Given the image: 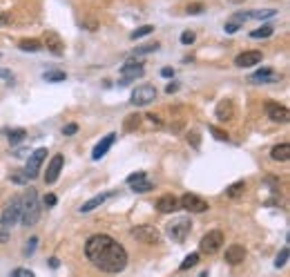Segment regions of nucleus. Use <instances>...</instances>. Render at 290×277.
<instances>
[{
	"label": "nucleus",
	"mask_w": 290,
	"mask_h": 277,
	"mask_svg": "<svg viewBox=\"0 0 290 277\" xmlns=\"http://www.w3.org/2000/svg\"><path fill=\"white\" fill-rule=\"evenodd\" d=\"M85 257L92 262L94 268L109 275L121 273L127 266V250L109 235L89 237L87 244H85Z\"/></svg>",
	"instance_id": "f257e3e1"
},
{
	"label": "nucleus",
	"mask_w": 290,
	"mask_h": 277,
	"mask_svg": "<svg viewBox=\"0 0 290 277\" xmlns=\"http://www.w3.org/2000/svg\"><path fill=\"white\" fill-rule=\"evenodd\" d=\"M38 219H40V204H38V192L34 188H29L22 197V214L20 222L25 226H36Z\"/></svg>",
	"instance_id": "f03ea898"
},
{
	"label": "nucleus",
	"mask_w": 290,
	"mask_h": 277,
	"mask_svg": "<svg viewBox=\"0 0 290 277\" xmlns=\"http://www.w3.org/2000/svg\"><path fill=\"white\" fill-rule=\"evenodd\" d=\"M20 214H22V197H13L11 202L7 204V208L2 210V217H0V226L4 228V230H9V228H13L18 222H20Z\"/></svg>",
	"instance_id": "7ed1b4c3"
},
{
	"label": "nucleus",
	"mask_w": 290,
	"mask_h": 277,
	"mask_svg": "<svg viewBox=\"0 0 290 277\" xmlns=\"http://www.w3.org/2000/svg\"><path fill=\"white\" fill-rule=\"evenodd\" d=\"M190 228H192L190 217H177V219H172V222L165 226V235H168L172 242L181 244V242H185V237L190 235Z\"/></svg>",
	"instance_id": "20e7f679"
},
{
	"label": "nucleus",
	"mask_w": 290,
	"mask_h": 277,
	"mask_svg": "<svg viewBox=\"0 0 290 277\" xmlns=\"http://www.w3.org/2000/svg\"><path fill=\"white\" fill-rule=\"evenodd\" d=\"M130 235L134 237L136 242L147 244V246H154V244L161 242V232L156 230L154 226H134V228L130 230Z\"/></svg>",
	"instance_id": "39448f33"
},
{
	"label": "nucleus",
	"mask_w": 290,
	"mask_h": 277,
	"mask_svg": "<svg viewBox=\"0 0 290 277\" xmlns=\"http://www.w3.org/2000/svg\"><path fill=\"white\" fill-rule=\"evenodd\" d=\"M145 74V68H143V63L141 60H127L125 65L121 68V88H125V85H130L132 80H136V78H141V76Z\"/></svg>",
	"instance_id": "423d86ee"
},
{
	"label": "nucleus",
	"mask_w": 290,
	"mask_h": 277,
	"mask_svg": "<svg viewBox=\"0 0 290 277\" xmlns=\"http://www.w3.org/2000/svg\"><path fill=\"white\" fill-rule=\"evenodd\" d=\"M221 244H223V232L221 230H210L208 235H203L199 248H201V252H206V255H215L219 248H221Z\"/></svg>",
	"instance_id": "0eeeda50"
},
{
	"label": "nucleus",
	"mask_w": 290,
	"mask_h": 277,
	"mask_svg": "<svg viewBox=\"0 0 290 277\" xmlns=\"http://www.w3.org/2000/svg\"><path fill=\"white\" fill-rule=\"evenodd\" d=\"M156 98V90L152 88V85H141V88H136L134 92H132V105H136V108H145V105H150L152 101Z\"/></svg>",
	"instance_id": "6e6552de"
},
{
	"label": "nucleus",
	"mask_w": 290,
	"mask_h": 277,
	"mask_svg": "<svg viewBox=\"0 0 290 277\" xmlns=\"http://www.w3.org/2000/svg\"><path fill=\"white\" fill-rule=\"evenodd\" d=\"M179 208H185L188 212H194V214H199V212H206L208 208V202H203L201 197H197V194H183L181 199H179Z\"/></svg>",
	"instance_id": "1a4fd4ad"
},
{
	"label": "nucleus",
	"mask_w": 290,
	"mask_h": 277,
	"mask_svg": "<svg viewBox=\"0 0 290 277\" xmlns=\"http://www.w3.org/2000/svg\"><path fill=\"white\" fill-rule=\"evenodd\" d=\"M45 159H47V148H38L34 154H29V161H27V168H25L27 179H36L38 172H40L42 161H45Z\"/></svg>",
	"instance_id": "9d476101"
},
{
	"label": "nucleus",
	"mask_w": 290,
	"mask_h": 277,
	"mask_svg": "<svg viewBox=\"0 0 290 277\" xmlns=\"http://www.w3.org/2000/svg\"><path fill=\"white\" fill-rule=\"evenodd\" d=\"M248 80L255 85H273V83H279L282 76H279V72H275L270 68H261V70H257L255 74H250Z\"/></svg>",
	"instance_id": "9b49d317"
},
{
	"label": "nucleus",
	"mask_w": 290,
	"mask_h": 277,
	"mask_svg": "<svg viewBox=\"0 0 290 277\" xmlns=\"http://www.w3.org/2000/svg\"><path fill=\"white\" fill-rule=\"evenodd\" d=\"M42 45L47 47V52H51L54 56H63L65 54V42L56 32H45L42 36Z\"/></svg>",
	"instance_id": "f8f14e48"
},
{
	"label": "nucleus",
	"mask_w": 290,
	"mask_h": 277,
	"mask_svg": "<svg viewBox=\"0 0 290 277\" xmlns=\"http://www.w3.org/2000/svg\"><path fill=\"white\" fill-rule=\"evenodd\" d=\"M63 166H65L63 154H56L54 159H51V164L47 166V172H45V184H47V186H54L56 181H58V176H60V170H63Z\"/></svg>",
	"instance_id": "ddd939ff"
},
{
	"label": "nucleus",
	"mask_w": 290,
	"mask_h": 277,
	"mask_svg": "<svg viewBox=\"0 0 290 277\" xmlns=\"http://www.w3.org/2000/svg\"><path fill=\"white\" fill-rule=\"evenodd\" d=\"M266 114H268V118H270V121H275V123H288V118H290L288 110L284 108V105L273 103V101L266 103Z\"/></svg>",
	"instance_id": "4468645a"
},
{
	"label": "nucleus",
	"mask_w": 290,
	"mask_h": 277,
	"mask_svg": "<svg viewBox=\"0 0 290 277\" xmlns=\"http://www.w3.org/2000/svg\"><path fill=\"white\" fill-rule=\"evenodd\" d=\"M261 58H264V56H261V52H244V54H239L235 58V65L237 68H253V65H259L261 63Z\"/></svg>",
	"instance_id": "2eb2a0df"
},
{
	"label": "nucleus",
	"mask_w": 290,
	"mask_h": 277,
	"mask_svg": "<svg viewBox=\"0 0 290 277\" xmlns=\"http://www.w3.org/2000/svg\"><path fill=\"white\" fill-rule=\"evenodd\" d=\"M246 260V248L241 244H232V246L226 248V262L230 266H237Z\"/></svg>",
	"instance_id": "dca6fc26"
},
{
	"label": "nucleus",
	"mask_w": 290,
	"mask_h": 277,
	"mask_svg": "<svg viewBox=\"0 0 290 277\" xmlns=\"http://www.w3.org/2000/svg\"><path fill=\"white\" fill-rule=\"evenodd\" d=\"M215 114H217L219 121H223V123H226V121H232V118H235V105H232L230 98H223V101L217 103Z\"/></svg>",
	"instance_id": "f3484780"
},
{
	"label": "nucleus",
	"mask_w": 290,
	"mask_h": 277,
	"mask_svg": "<svg viewBox=\"0 0 290 277\" xmlns=\"http://www.w3.org/2000/svg\"><path fill=\"white\" fill-rule=\"evenodd\" d=\"M114 141H116V134H114V132H112V134H107V136H103V141L98 143L96 148H94L92 159H94V161H101L103 156H105L107 152H109V148L114 146Z\"/></svg>",
	"instance_id": "a211bd4d"
},
{
	"label": "nucleus",
	"mask_w": 290,
	"mask_h": 277,
	"mask_svg": "<svg viewBox=\"0 0 290 277\" xmlns=\"http://www.w3.org/2000/svg\"><path fill=\"white\" fill-rule=\"evenodd\" d=\"M112 197V192H101V194H96V197H92L89 202H85L83 206H80V214H87V212H92V210H96V208H101L103 204L107 202V199Z\"/></svg>",
	"instance_id": "6ab92c4d"
},
{
	"label": "nucleus",
	"mask_w": 290,
	"mask_h": 277,
	"mask_svg": "<svg viewBox=\"0 0 290 277\" xmlns=\"http://www.w3.org/2000/svg\"><path fill=\"white\" fill-rule=\"evenodd\" d=\"M156 208L161 210V212H174V210H179V199L174 197V194H163V197L156 202Z\"/></svg>",
	"instance_id": "aec40b11"
},
{
	"label": "nucleus",
	"mask_w": 290,
	"mask_h": 277,
	"mask_svg": "<svg viewBox=\"0 0 290 277\" xmlns=\"http://www.w3.org/2000/svg\"><path fill=\"white\" fill-rule=\"evenodd\" d=\"M270 159L279 161V164L288 161L290 159V146H288V143H279V146H275L273 150H270Z\"/></svg>",
	"instance_id": "412c9836"
},
{
	"label": "nucleus",
	"mask_w": 290,
	"mask_h": 277,
	"mask_svg": "<svg viewBox=\"0 0 290 277\" xmlns=\"http://www.w3.org/2000/svg\"><path fill=\"white\" fill-rule=\"evenodd\" d=\"M42 78H45L47 83H63V80L67 78V74L60 70H47L45 74H42Z\"/></svg>",
	"instance_id": "4be33fe9"
},
{
	"label": "nucleus",
	"mask_w": 290,
	"mask_h": 277,
	"mask_svg": "<svg viewBox=\"0 0 290 277\" xmlns=\"http://www.w3.org/2000/svg\"><path fill=\"white\" fill-rule=\"evenodd\" d=\"M20 50L22 52H40L42 50V42L40 40H34V38H25V40H20Z\"/></svg>",
	"instance_id": "5701e85b"
},
{
	"label": "nucleus",
	"mask_w": 290,
	"mask_h": 277,
	"mask_svg": "<svg viewBox=\"0 0 290 277\" xmlns=\"http://www.w3.org/2000/svg\"><path fill=\"white\" fill-rule=\"evenodd\" d=\"M273 34H275V27L273 25H261L259 30L250 32V38H255V40H257V38H270Z\"/></svg>",
	"instance_id": "b1692460"
},
{
	"label": "nucleus",
	"mask_w": 290,
	"mask_h": 277,
	"mask_svg": "<svg viewBox=\"0 0 290 277\" xmlns=\"http://www.w3.org/2000/svg\"><path fill=\"white\" fill-rule=\"evenodd\" d=\"M139 126H141V116H139V114H130V116H125L123 130H125V132H134Z\"/></svg>",
	"instance_id": "393cba45"
},
{
	"label": "nucleus",
	"mask_w": 290,
	"mask_h": 277,
	"mask_svg": "<svg viewBox=\"0 0 290 277\" xmlns=\"http://www.w3.org/2000/svg\"><path fill=\"white\" fill-rule=\"evenodd\" d=\"M244 190H246V184H244V181H237V184H232L230 188L226 190V194L230 199H239L241 194H244Z\"/></svg>",
	"instance_id": "a878e982"
},
{
	"label": "nucleus",
	"mask_w": 290,
	"mask_h": 277,
	"mask_svg": "<svg viewBox=\"0 0 290 277\" xmlns=\"http://www.w3.org/2000/svg\"><path fill=\"white\" fill-rule=\"evenodd\" d=\"M25 136H27V132L22 130V128H18V130H11L7 134V138H9V143H11V146H18V143H22V141H25Z\"/></svg>",
	"instance_id": "bb28decb"
},
{
	"label": "nucleus",
	"mask_w": 290,
	"mask_h": 277,
	"mask_svg": "<svg viewBox=\"0 0 290 277\" xmlns=\"http://www.w3.org/2000/svg\"><path fill=\"white\" fill-rule=\"evenodd\" d=\"M159 42H147V45L143 47H136V52H134V56H145V54H154V52H159Z\"/></svg>",
	"instance_id": "cd10ccee"
},
{
	"label": "nucleus",
	"mask_w": 290,
	"mask_h": 277,
	"mask_svg": "<svg viewBox=\"0 0 290 277\" xmlns=\"http://www.w3.org/2000/svg\"><path fill=\"white\" fill-rule=\"evenodd\" d=\"M150 190H154V186L150 184V181H139V184H132V192H136V194H145V192H150Z\"/></svg>",
	"instance_id": "c85d7f7f"
},
{
	"label": "nucleus",
	"mask_w": 290,
	"mask_h": 277,
	"mask_svg": "<svg viewBox=\"0 0 290 277\" xmlns=\"http://www.w3.org/2000/svg\"><path fill=\"white\" fill-rule=\"evenodd\" d=\"M150 34H154V25H143V27H139L136 32H132V40H139V38H143V36H150Z\"/></svg>",
	"instance_id": "c756f323"
},
{
	"label": "nucleus",
	"mask_w": 290,
	"mask_h": 277,
	"mask_svg": "<svg viewBox=\"0 0 290 277\" xmlns=\"http://www.w3.org/2000/svg\"><path fill=\"white\" fill-rule=\"evenodd\" d=\"M288 255H290L288 246H284L282 250H279V255L275 257V268H284V266H286V262H288Z\"/></svg>",
	"instance_id": "7c9ffc66"
},
{
	"label": "nucleus",
	"mask_w": 290,
	"mask_h": 277,
	"mask_svg": "<svg viewBox=\"0 0 290 277\" xmlns=\"http://www.w3.org/2000/svg\"><path fill=\"white\" fill-rule=\"evenodd\" d=\"M197 264H199V252H190V255L181 262V266H179V268L188 270V268H192V266H197Z\"/></svg>",
	"instance_id": "2f4dec72"
},
{
	"label": "nucleus",
	"mask_w": 290,
	"mask_h": 277,
	"mask_svg": "<svg viewBox=\"0 0 290 277\" xmlns=\"http://www.w3.org/2000/svg\"><path fill=\"white\" fill-rule=\"evenodd\" d=\"M275 14H277V12H275V9H261V12H259V9H257V12H250V18H257V20H264V18H273Z\"/></svg>",
	"instance_id": "473e14b6"
},
{
	"label": "nucleus",
	"mask_w": 290,
	"mask_h": 277,
	"mask_svg": "<svg viewBox=\"0 0 290 277\" xmlns=\"http://www.w3.org/2000/svg\"><path fill=\"white\" fill-rule=\"evenodd\" d=\"M36 248H38V237H31V240L25 244V248H22V255H25V257H31V255L36 252Z\"/></svg>",
	"instance_id": "72a5a7b5"
},
{
	"label": "nucleus",
	"mask_w": 290,
	"mask_h": 277,
	"mask_svg": "<svg viewBox=\"0 0 290 277\" xmlns=\"http://www.w3.org/2000/svg\"><path fill=\"white\" fill-rule=\"evenodd\" d=\"M11 181H13V184H18V186H25L29 179H27L25 170H13V172H11Z\"/></svg>",
	"instance_id": "f704fd0d"
},
{
	"label": "nucleus",
	"mask_w": 290,
	"mask_h": 277,
	"mask_svg": "<svg viewBox=\"0 0 290 277\" xmlns=\"http://www.w3.org/2000/svg\"><path fill=\"white\" fill-rule=\"evenodd\" d=\"M208 130L215 134V138L217 141H230V136H228V132H223V130H219V128H215V126H210Z\"/></svg>",
	"instance_id": "c9c22d12"
},
{
	"label": "nucleus",
	"mask_w": 290,
	"mask_h": 277,
	"mask_svg": "<svg viewBox=\"0 0 290 277\" xmlns=\"http://www.w3.org/2000/svg\"><path fill=\"white\" fill-rule=\"evenodd\" d=\"M147 179V174L145 172H134V174H130L127 176V186H132V184H139V181H145Z\"/></svg>",
	"instance_id": "e433bc0d"
},
{
	"label": "nucleus",
	"mask_w": 290,
	"mask_h": 277,
	"mask_svg": "<svg viewBox=\"0 0 290 277\" xmlns=\"http://www.w3.org/2000/svg\"><path fill=\"white\" fill-rule=\"evenodd\" d=\"M188 143H192L194 150H199V148H201V138H199V132H190V134H188Z\"/></svg>",
	"instance_id": "4c0bfd02"
},
{
	"label": "nucleus",
	"mask_w": 290,
	"mask_h": 277,
	"mask_svg": "<svg viewBox=\"0 0 290 277\" xmlns=\"http://www.w3.org/2000/svg\"><path fill=\"white\" fill-rule=\"evenodd\" d=\"M201 12H203V4H201V2L188 4V14H190V16H197V14H201Z\"/></svg>",
	"instance_id": "58836bf2"
},
{
	"label": "nucleus",
	"mask_w": 290,
	"mask_h": 277,
	"mask_svg": "<svg viewBox=\"0 0 290 277\" xmlns=\"http://www.w3.org/2000/svg\"><path fill=\"white\" fill-rule=\"evenodd\" d=\"M194 38H197V36H194V32H183V34H181V42H183V45H192Z\"/></svg>",
	"instance_id": "ea45409f"
},
{
	"label": "nucleus",
	"mask_w": 290,
	"mask_h": 277,
	"mask_svg": "<svg viewBox=\"0 0 290 277\" xmlns=\"http://www.w3.org/2000/svg\"><path fill=\"white\" fill-rule=\"evenodd\" d=\"M76 132H78V126H76V123H69V126L63 128V134L65 136H72V134H76Z\"/></svg>",
	"instance_id": "a19ab883"
},
{
	"label": "nucleus",
	"mask_w": 290,
	"mask_h": 277,
	"mask_svg": "<svg viewBox=\"0 0 290 277\" xmlns=\"http://www.w3.org/2000/svg\"><path fill=\"white\" fill-rule=\"evenodd\" d=\"M11 277H34V273H31V270H27V268H16L11 273Z\"/></svg>",
	"instance_id": "79ce46f5"
},
{
	"label": "nucleus",
	"mask_w": 290,
	"mask_h": 277,
	"mask_svg": "<svg viewBox=\"0 0 290 277\" xmlns=\"http://www.w3.org/2000/svg\"><path fill=\"white\" fill-rule=\"evenodd\" d=\"M56 202H58V199H56V194H45V199H42V204H45L47 208L56 206Z\"/></svg>",
	"instance_id": "37998d69"
},
{
	"label": "nucleus",
	"mask_w": 290,
	"mask_h": 277,
	"mask_svg": "<svg viewBox=\"0 0 290 277\" xmlns=\"http://www.w3.org/2000/svg\"><path fill=\"white\" fill-rule=\"evenodd\" d=\"M0 78H4L9 85H13V76H11V72H7V70H0Z\"/></svg>",
	"instance_id": "c03bdc74"
},
{
	"label": "nucleus",
	"mask_w": 290,
	"mask_h": 277,
	"mask_svg": "<svg viewBox=\"0 0 290 277\" xmlns=\"http://www.w3.org/2000/svg\"><path fill=\"white\" fill-rule=\"evenodd\" d=\"M161 76H163V78H172V76H174V70L163 68V70H161Z\"/></svg>",
	"instance_id": "a18cd8bd"
},
{
	"label": "nucleus",
	"mask_w": 290,
	"mask_h": 277,
	"mask_svg": "<svg viewBox=\"0 0 290 277\" xmlns=\"http://www.w3.org/2000/svg\"><path fill=\"white\" fill-rule=\"evenodd\" d=\"M177 90H179V85H177V83H168L165 92H168V94H174V92H177Z\"/></svg>",
	"instance_id": "49530a36"
},
{
	"label": "nucleus",
	"mask_w": 290,
	"mask_h": 277,
	"mask_svg": "<svg viewBox=\"0 0 290 277\" xmlns=\"http://www.w3.org/2000/svg\"><path fill=\"white\" fill-rule=\"evenodd\" d=\"M145 118H150V121L152 123H154V126H161V118L159 116H156V114H147V116Z\"/></svg>",
	"instance_id": "de8ad7c7"
},
{
	"label": "nucleus",
	"mask_w": 290,
	"mask_h": 277,
	"mask_svg": "<svg viewBox=\"0 0 290 277\" xmlns=\"http://www.w3.org/2000/svg\"><path fill=\"white\" fill-rule=\"evenodd\" d=\"M49 266H51V268H58V266H60V260H58V257H51V260H49Z\"/></svg>",
	"instance_id": "09e8293b"
},
{
	"label": "nucleus",
	"mask_w": 290,
	"mask_h": 277,
	"mask_svg": "<svg viewBox=\"0 0 290 277\" xmlns=\"http://www.w3.org/2000/svg\"><path fill=\"white\" fill-rule=\"evenodd\" d=\"M27 154H29V152H27V150H22V148H20V150H16V152H13V156H18V159H20V156H27Z\"/></svg>",
	"instance_id": "8fccbe9b"
},
{
	"label": "nucleus",
	"mask_w": 290,
	"mask_h": 277,
	"mask_svg": "<svg viewBox=\"0 0 290 277\" xmlns=\"http://www.w3.org/2000/svg\"><path fill=\"white\" fill-rule=\"evenodd\" d=\"M7 240H9V235H7V232H4V228H2V230H0V244H4Z\"/></svg>",
	"instance_id": "3c124183"
},
{
	"label": "nucleus",
	"mask_w": 290,
	"mask_h": 277,
	"mask_svg": "<svg viewBox=\"0 0 290 277\" xmlns=\"http://www.w3.org/2000/svg\"><path fill=\"white\" fill-rule=\"evenodd\" d=\"M232 2H244V0H232Z\"/></svg>",
	"instance_id": "603ef678"
}]
</instances>
